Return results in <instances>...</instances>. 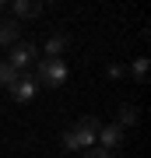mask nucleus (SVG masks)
Returning <instances> with one entry per match:
<instances>
[{"label": "nucleus", "mask_w": 151, "mask_h": 158, "mask_svg": "<svg viewBox=\"0 0 151 158\" xmlns=\"http://www.w3.org/2000/svg\"><path fill=\"white\" fill-rule=\"evenodd\" d=\"M32 77L39 81V85H46V88H60L63 81H67V60L63 56H42Z\"/></svg>", "instance_id": "2"}, {"label": "nucleus", "mask_w": 151, "mask_h": 158, "mask_svg": "<svg viewBox=\"0 0 151 158\" xmlns=\"http://www.w3.org/2000/svg\"><path fill=\"white\" fill-rule=\"evenodd\" d=\"M7 7H11V4H4V0H0V14H4V11H7Z\"/></svg>", "instance_id": "13"}, {"label": "nucleus", "mask_w": 151, "mask_h": 158, "mask_svg": "<svg viewBox=\"0 0 151 158\" xmlns=\"http://www.w3.org/2000/svg\"><path fill=\"white\" fill-rule=\"evenodd\" d=\"M14 77H18V70H14L7 60H0V85H4V88H11V85H14Z\"/></svg>", "instance_id": "10"}, {"label": "nucleus", "mask_w": 151, "mask_h": 158, "mask_svg": "<svg viewBox=\"0 0 151 158\" xmlns=\"http://www.w3.org/2000/svg\"><path fill=\"white\" fill-rule=\"evenodd\" d=\"M123 144V130H120L116 123H102L99 127V134H95V148H102V151H116V148Z\"/></svg>", "instance_id": "4"}, {"label": "nucleus", "mask_w": 151, "mask_h": 158, "mask_svg": "<svg viewBox=\"0 0 151 158\" xmlns=\"http://www.w3.org/2000/svg\"><path fill=\"white\" fill-rule=\"evenodd\" d=\"M35 56H39V49H35V42H25V39H18L14 46H11V53H7V63L21 74L28 63H35Z\"/></svg>", "instance_id": "3"}, {"label": "nucleus", "mask_w": 151, "mask_h": 158, "mask_svg": "<svg viewBox=\"0 0 151 158\" xmlns=\"http://www.w3.org/2000/svg\"><path fill=\"white\" fill-rule=\"evenodd\" d=\"M14 42H18V21L0 18V46H14Z\"/></svg>", "instance_id": "7"}, {"label": "nucleus", "mask_w": 151, "mask_h": 158, "mask_svg": "<svg viewBox=\"0 0 151 158\" xmlns=\"http://www.w3.org/2000/svg\"><path fill=\"white\" fill-rule=\"evenodd\" d=\"M7 11L14 14V21H18V18H39L42 14V4H39V0H14Z\"/></svg>", "instance_id": "6"}, {"label": "nucleus", "mask_w": 151, "mask_h": 158, "mask_svg": "<svg viewBox=\"0 0 151 158\" xmlns=\"http://www.w3.org/2000/svg\"><path fill=\"white\" fill-rule=\"evenodd\" d=\"M81 158H116V155L102 151V148H88V151H81Z\"/></svg>", "instance_id": "12"}, {"label": "nucleus", "mask_w": 151, "mask_h": 158, "mask_svg": "<svg viewBox=\"0 0 151 158\" xmlns=\"http://www.w3.org/2000/svg\"><path fill=\"white\" fill-rule=\"evenodd\" d=\"M99 119L95 116H84V119H78L67 134H63V148L67 151H88V148H95V134H99Z\"/></svg>", "instance_id": "1"}, {"label": "nucleus", "mask_w": 151, "mask_h": 158, "mask_svg": "<svg viewBox=\"0 0 151 158\" xmlns=\"http://www.w3.org/2000/svg\"><path fill=\"white\" fill-rule=\"evenodd\" d=\"M130 74H134V81H144V77H148V60H144V56H137V60H134V67H130Z\"/></svg>", "instance_id": "11"}, {"label": "nucleus", "mask_w": 151, "mask_h": 158, "mask_svg": "<svg viewBox=\"0 0 151 158\" xmlns=\"http://www.w3.org/2000/svg\"><path fill=\"white\" fill-rule=\"evenodd\" d=\"M7 91H11V98H14V102H32V98H35V91H39V81H35L32 74H18L14 85L7 88Z\"/></svg>", "instance_id": "5"}, {"label": "nucleus", "mask_w": 151, "mask_h": 158, "mask_svg": "<svg viewBox=\"0 0 151 158\" xmlns=\"http://www.w3.org/2000/svg\"><path fill=\"white\" fill-rule=\"evenodd\" d=\"M137 123V106H120V113H116V127L123 130V127H134Z\"/></svg>", "instance_id": "9"}, {"label": "nucleus", "mask_w": 151, "mask_h": 158, "mask_svg": "<svg viewBox=\"0 0 151 158\" xmlns=\"http://www.w3.org/2000/svg\"><path fill=\"white\" fill-rule=\"evenodd\" d=\"M70 46V39L63 32H56V35H49V39H46V56H63V49H67Z\"/></svg>", "instance_id": "8"}]
</instances>
